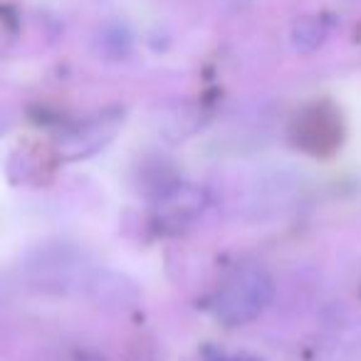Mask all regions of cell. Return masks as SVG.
<instances>
[{
	"label": "cell",
	"mask_w": 361,
	"mask_h": 361,
	"mask_svg": "<svg viewBox=\"0 0 361 361\" xmlns=\"http://www.w3.org/2000/svg\"><path fill=\"white\" fill-rule=\"evenodd\" d=\"M344 139V116L331 102H312L290 121V144L312 159H331Z\"/></svg>",
	"instance_id": "2"
},
{
	"label": "cell",
	"mask_w": 361,
	"mask_h": 361,
	"mask_svg": "<svg viewBox=\"0 0 361 361\" xmlns=\"http://www.w3.org/2000/svg\"><path fill=\"white\" fill-rule=\"evenodd\" d=\"M11 129V119H8V114L3 109H0V136L6 134V131Z\"/></svg>",
	"instance_id": "10"
},
{
	"label": "cell",
	"mask_w": 361,
	"mask_h": 361,
	"mask_svg": "<svg viewBox=\"0 0 361 361\" xmlns=\"http://www.w3.org/2000/svg\"><path fill=\"white\" fill-rule=\"evenodd\" d=\"M206 206H208V193L203 188L173 180L171 186H166L164 191L156 193V201H154L156 226L161 231L178 233L186 226H191Z\"/></svg>",
	"instance_id": "5"
},
{
	"label": "cell",
	"mask_w": 361,
	"mask_h": 361,
	"mask_svg": "<svg viewBox=\"0 0 361 361\" xmlns=\"http://www.w3.org/2000/svg\"><path fill=\"white\" fill-rule=\"evenodd\" d=\"M27 270H30V280L42 290L67 292L72 285L85 280L87 265L80 252L72 250L70 245H55L32 252Z\"/></svg>",
	"instance_id": "3"
},
{
	"label": "cell",
	"mask_w": 361,
	"mask_h": 361,
	"mask_svg": "<svg viewBox=\"0 0 361 361\" xmlns=\"http://www.w3.org/2000/svg\"><path fill=\"white\" fill-rule=\"evenodd\" d=\"M275 282L260 265H238L208 297V312L223 326H245L270 307Z\"/></svg>",
	"instance_id": "1"
},
{
	"label": "cell",
	"mask_w": 361,
	"mask_h": 361,
	"mask_svg": "<svg viewBox=\"0 0 361 361\" xmlns=\"http://www.w3.org/2000/svg\"><path fill=\"white\" fill-rule=\"evenodd\" d=\"M326 35H329V25L319 16L300 18L292 25V45L300 52H314L326 40Z\"/></svg>",
	"instance_id": "6"
},
{
	"label": "cell",
	"mask_w": 361,
	"mask_h": 361,
	"mask_svg": "<svg viewBox=\"0 0 361 361\" xmlns=\"http://www.w3.org/2000/svg\"><path fill=\"white\" fill-rule=\"evenodd\" d=\"M121 126V111H104L87 121L65 129L57 136V156L62 161H80L102 151L116 136Z\"/></svg>",
	"instance_id": "4"
},
{
	"label": "cell",
	"mask_w": 361,
	"mask_h": 361,
	"mask_svg": "<svg viewBox=\"0 0 361 361\" xmlns=\"http://www.w3.org/2000/svg\"><path fill=\"white\" fill-rule=\"evenodd\" d=\"M8 42H11V27H8V23L0 18V52L6 50Z\"/></svg>",
	"instance_id": "9"
},
{
	"label": "cell",
	"mask_w": 361,
	"mask_h": 361,
	"mask_svg": "<svg viewBox=\"0 0 361 361\" xmlns=\"http://www.w3.org/2000/svg\"><path fill=\"white\" fill-rule=\"evenodd\" d=\"M201 361H262V359L255 354H247V351H223L216 349V346H208V349H203Z\"/></svg>",
	"instance_id": "8"
},
{
	"label": "cell",
	"mask_w": 361,
	"mask_h": 361,
	"mask_svg": "<svg viewBox=\"0 0 361 361\" xmlns=\"http://www.w3.org/2000/svg\"><path fill=\"white\" fill-rule=\"evenodd\" d=\"M99 52L104 57H109V60H119V57L129 55L131 50V32L126 25H119V23H114V25H106L104 30H102L99 35Z\"/></svg>",
	"instance_id": "7"
}]
</instances>
